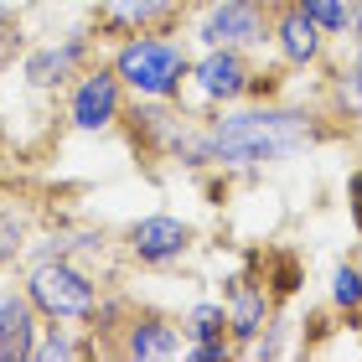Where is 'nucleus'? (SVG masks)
<instances>
[{
  "instance_id": "nucleus-4",
  "label": "nucleus",
  "mask_w": 362,
  "mask_h": 362,
  "mask_svg": "<svg viewBox=\"0 0 362 362\" xmlns=\"http://www.w3.org/2000/svg\"><path fill=\"white\" fill-rule=\"evenodd\" d=\"M31 305L42 310V321H93L98 300H104V285L78 264V259H37L26 269V285Z\"/></svg>"
},
{
  "instance_id": "nucleus-7",
  "label": "nucleus",
  "mask_w": 362,
  "mask_h": 362,
  "mask_svg": "<svg viewBox=\"0 0 362 362\" xmlns=\"http://www.w3.org/2000/svg\"><path fill=\"white\" fill-rule=\"evenodd\" d=\"M124 249L140 269H171L197 249V228L176 212H145L124 228Z\"/></svg>"
},
{
  "instance_id": "nucleus-5",
  "label": "nucleus",
  "mask_w": 362,
  "mask_h": 362,
  "mask_svg": "<svg viewBox=\"0 0 362 362\" xmlns=\"http://www.w3.org/2000/svg\"><path fill=\"white\" fill-rule=\"evenodd\" d=\"M274 31V0H207L192 21L197 47H238V52H264Z\"/></svg>"
},
{
  "instance_id": "nucleus-1",
  "label": "nucleus",
  "mask_w": 362,
  "mask_h": 362,
  "mask_svg": "<svg viewBox=\"0 0 362 362\" xmlns=\"http://www.w3.org/2000/svg\"><path fill=\"white\" fill-rule=\"evenodd\" d=\"M332 140L326 114L305 104H228L202 124L207 171H264Z\"/></svg>"
},
{
  "instance_id": "nucleus-17",
  "label": "nucleus",
  "mask_w": 362,
  "mask_h": 362,
  "mask_svg": "<svg viewBox=\"0 0 362 362\" xmlns=\"http://www.w3.org/2000/svg\"><path fill=\"white\" fill-rule=\"evenodd\" d=\"M181 337L187 341H223L228 337V310L223 300H197L181 310Z\"/></svg>"
},
{
  "instance_id": "nucleus-19",
  "label": "nucleus",
  "mask_w": 362,
  "mask_h": 362,
  "mask_svg": "<svg viewBox=\"0 0 362 362\" xmlns=\"http://www.w3.org/2000/svg\"><path fill=\"white\" fill-rule=\"evenodd\" d=\"M259 274H264V285H269L274 300H285V295L300 290V259H295L290 249H279V254H269V259H259Z\"/></svg>"
},
{
  "instance_id": "nucleus-23",
  "label": "nucleus",
  "mask_w": 362,
  "mask_h": 362,
  "mask_svg": "<svg viewBox=\"0 0 362 362\" xmlns=\"http://www.w3.org/2000/svg\"><path fill=\"white\" fill-rule=\"evenodd\" d=\"M249 357H259V362H264V357H285V326L269 321V326H264V337H259L254 347H249Z\"/></svg>"
},
{
  "instance_id": "nucleus-3",
  "label": "nucleus",
  "mask_w": 362,
  "mask_h": 362,
  "mask_svg": "<svg viewBox=\"0 0 362 362\" xmlns=\"http://www.w3.org/2000/svg\"><path fill=\"white\" fill-rule=\"evenodd\" d=\"M109 68L119 73L129 98H181L192 83V52L176 31H140V37H119Z\"/></svg>"
},
{
  "instance_id": "nucleus-27",
  "label": "nucleus",
  "mask_w": 362,
  "mask_h": 362,
  "mask_svg": "<svg viewBox=\"0 0 362 362\" xmlns=\"http://www.w3.org/2000/svg\"><path fill=\"white\" fill-rule=\"evenodd\" d=\"M352 57H357V62H362V47H352Z\"/></svg>"
},
{
  "instance_id": "nucleus-8",
  "label": "nucleus",
  "mask_w": 362,
  "mask_h": 362,
  "mask_svg": "<svg viewBox=\"0 0 362 362\" xmlns=\"http://www.w3.org/2000/svg\"><path fill=\"white\" fill-rule=\"evenodd\" d=\"M93 62V31H68L57 42H42L21 57V78L31 93H68V83Z\"/></svg>"
},
{
  "instance_id": "nucleus-6",
  "label": "nucleus",
  "mask_w": 362,
  "mask_h": 362,
  "mask_svg": "<svg viewBox=\"0 0 362 362\" xmlns=\"http://www.w3.org/2000/svg\"><path fill=\"white\" fill-rule=\"evenodd\" d=\"M124 104H129V88L119 83V73L109 62H88L68 83V124L78 135H114L124 119Z\"/></svg>"
},
{
  "instance_id": "nucleus-21",
  "label": "nucleus",
  "mask_w": 362,
  "mask_h": 362,
  "mask_svg": "<svg viewBox=\"0 0 362 362\" xmlns=\"http://www.w3.org/2000/svg\"><path fill=\"white\" fill-rule=\"evenodd\" d=\"M285 62H274V68H254L249 78V93H243V104H274L279 93H285Z\"/></svg>"
},
{
  "instance_id": "nucleus-9",
  "label": "nucleus",
  "mask_w": 362,
  "mask_h": 362,
  "mask_svg": "<svg viewBox=\"0 0 362 362\" xmlns=\"http://www.w3.org/2000/svg\"><path fill=\"white\" fill-rule=\"evenodd\" d=\"M223 310H228V341H233V352L249 357V347L274 321V295L264 285V274H254V269L228 274L223 279Z\"/></svg>"
},
{
  "instance_id": "nucleus-22",
  "label": "nucleus",
  "mask_w": 362,
  "mask_h": 362,
  "mask_svg": "<svg viewBox=\"0 0 362 362\" xmlns=\"http://www.w3.org/2000/svg\"><path fill=\"white\" fill-rule=\"evenodd\" d=\"M181 357H192V362H228V357H238L233 352V341H187V352H181Z\"/></svg>"
},
{
  "instance_id": "nucleus-15",
  "label": "nucleus",
  "mask_w": 362,
  "mask_h": 362,
  "mask_svg": "<svg viewBox=\"0 0 362 362\" xmlns=\"http://www.w3.org/2000/svg\"><path fill=\"white\" fill-rule=\"evenodd\" d=\"M326 300H332L337 316L362 321V264H357V259H337V264H332V279H326Z\"/></svg>"
},
{
  "instance_id": "nucleus-25",
  "label": "nucleus",
  "mask_w": 362,
  "mask_h": 362,
  "mask_svg": "<svg viewBox=\"0 0 362 362\" xmlns=\"http://www.w3.org/2000/svg\"><path fill=\"white\" fill-rule=\"evenodd\" d=\"M347 47H362V0H352V16H347Z\"/></svg>"
},
{
  "instance_id": "nucleus-16",
  "label": "nucleus",
  "mask_w": 362,
  "mask_h": 362,
  "mask_svg": "<svg viewBox=\"0 0 362 362\" xmlns=\"http://www.w3.org/2000/svg\"><path fill=\"white\" fill-rule=\"evenodd\" d=\"M98 341H78L68 321H42V337H37V357L31 362H62V357H93Z\"/></svg>"
},
{
  "instance_id": "nucleus-2",
  "label": "nucleus",
  "mask_w": 362,
  "mask_h": 362,
  "mask_svg": "<svg viewBox=\"0 0 362 362\" xmlns=\"http://www.w3.org/2000/svg\"><path fill=\"white\" fill-rule=\"evenodd\" d=\"M202 124L197 114L181 109V98H129L119 129L129 135L140 156L166 160V166H187V171H207V145H202Z\"/></svg>"
},
{
  "instance_id": "nucleus-18",
  "label": "nucleus",
  "mask_w": 362,
  "mask_h": 362,
  "mask_svg": "<svg viewBox=\"0 0 362 362\" xmlns=\"http://www.w3.org/2000/svg\"><path fill=\"white\" fill-rule=\"evenodd\" d=\"M295 11L305 16V21H316L326 37H347V16H352V0H290Z\"/></svg>"
},
{
  "instance_id": "nucleus-14",
  "label": "nucleus",
  "mask_w": 362,
  "mask_h": 362,
  "mask_svg": "<svg viewBox=\"0 0 362 362\" xmlns=\"http://www.w3.org/2000/svg\"><path fill=\"white\" fill-rule=\"evenodd\" d=\"M42 337V310L26 290H0V362H31Z\"/></svg>"
},
{
  "instance_id": "nucleus-12",
  "label": "nucleus",
  "mask_w": 362,
  "mask_h": 362,
  "mask_svg": "<svg viewBox=\"0 0 362 362\" xmlns=\"http://www.w3.org/2000/svg\"><path fill=\"white\" fill-rule=\"evenodd\" d=\"M187 0H98L93 6V31L109 42L140 37V31H171L181 21Z\"/></svg>"
},
{
  "instance_id": "nucleus-11",
  "label": "nucleus",
  "mask_w": 362,
  "mask_h": 362,
  "mask_svg": "<svg viewBox=\"0 0 362 362\" xmlns=\"http://www.w3.org/2000/svg\"><path fill=\"white\" fill-rule=\"evenodd\" d=\"M114 352L129 362H166L187 352V337H181V321L160 316V310H129L119 321V341Z\"/></svg>"
},
{
  "instance_id": "nucleus-10",
  "label": "nucleus",
  "mask_w": 362,
  "mask_h": 362,
  "mask_svg": "<svg viewBox=\"0 0 362 362\" xmlns=\"http://www.w3.org/2000/svg\"><path fill=\"white\" fill-rule=\"evenodd\" d=\"M249 78H254V52H238V47H202L192 57V88L212 109L243 104Z\"/></svg>"
},
{
  "instance_id": "nucleus-20",
  "label": "nucleus",
  "mask_w": 362,
  "mask_h": 362,
  "mask_svg": "<svg viewBox=\"0 0 362 362\" xmlns=\"http://www.w3.org/2000/svg\"><path fill=\"white\" fill-rule=\"evenodd\" d=\"M26 238H31V223H26V212H16V207H0V269H11L16 259L26 254Z\"/></svg>"
},
{
  "instance_id": "nucleus-26",
  "label": "nucleus",
  "mask_w": 362,
  "mask_h": 362,
  "mask_svg": "<svg viewBox=\"0 0 362 362\" xmlns=\"http://www.w3.org/2000/svg\"><path fill=\"white\" fill-rule=\"evenodd\" d=\"M6 26H16V11L6 6V0H0V31H6Z\"/></svg>"
},
{
  "instance_id": "nucleus-13",
  "label": "nucleus",
  "mask_w": 362,
  "mask_h": 362,
  "mask_svg": "<svg viewBox=\"0 0 362 362\" xmlns=\"http://www.w3.org/2000/svg\"><path fill=\"white\" fill-rule=\"evenodd\" d=\"M269 47H274V57L285 62V68H300V73H305V68H321V62H326V47H332V37H326L316 21H305L290 0H274Z\"/></svg>"
},
{
  "instance_id": "nucleus-24",
  "label": "nucleus",
  "mask_w": 362,
  "mask_h": 362,
  "mask_svg": "<svg viewBox=\"0 0 362 362\" xmlns=\"http://www.w3.org/2000/svg\"><path fill=\"white\" fill-rule=\"evenodd\" d=\"M347 218H352V228L362 233V166L347 176Z\"/></svg>"
},
{
  "instance_id": "nucleus-28",
  "label": "nucleus",
  "mask_w": 362,
  "mask_h": 362,
  "mask_svg": "<svg viewBox=\"0 0 362 362\" xmlns=\"http://www.w3.org/2000/svg\"><path fill=\"white\" fill-rule=\"evenodd\" d=\"M0 140H6V119H0Z\"/></svg>"
}]
</instances>
